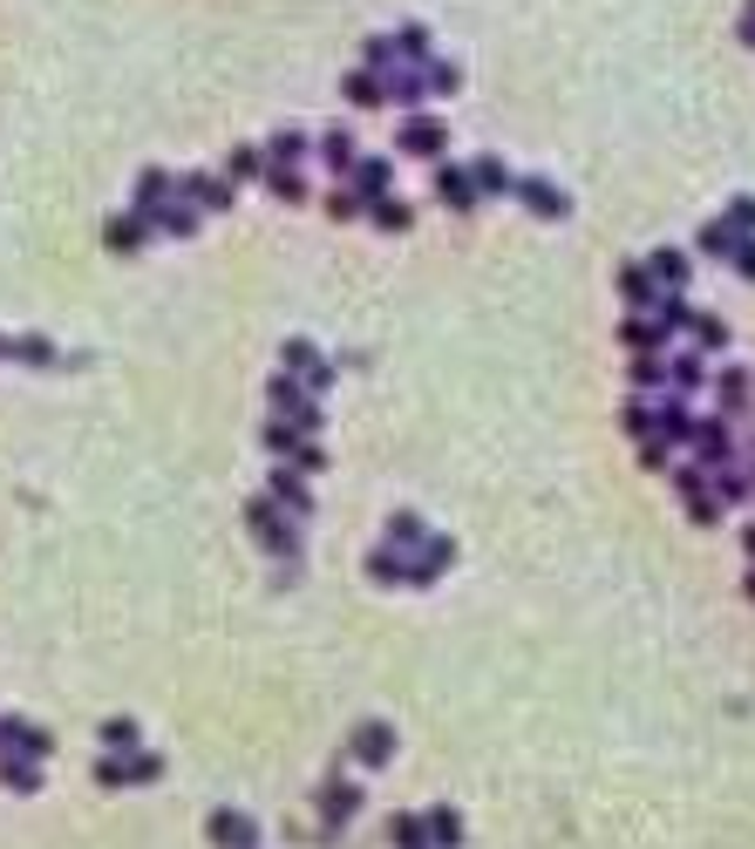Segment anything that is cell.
<instances>
[{
  "instance_id": "4316f807",
  "label": "cell",
  "mask_w": 755,
  "mask_h": 849,
  "mask_svg": "<svg viewBox=\"0 0 755 849\" xmlns=\"http://www.w3.org/2000/svg\"><path fill=\"white\" fill-rule=\"evenodd\" d=\"M742 272H748V279H755V246H742Z\"/></svg>"
},
{
  "instance_id": "8992f818",
  "label": "cell",
  "mask_w": 755,
  "mask_h": 849,
  "mask_svg": "<svg viewBox=\"0 0 755 849\" xmlns=\"http://www.w3.org/2000/svg\"><path fill=\"white\" fill-rule=\"evenodd\" d=\"M341 96H347L354 109H381V102H388V96H381V75H375V68H347V75H341Z\"/></svg>"
},
{
  "instance_id": "5b68a950",
  "label": "cell",
  "mask_w": 755,
  "mask_h": 849,
  "mask_svg": "<svg viewBox=\"0 0 755 849\" xmlns=\"http://www.w3.org/2000/svg\"><path fill=\"white\" fill-rule=\"evenodd\" d=\"M510 191H518L538 218H565V191H559V184H544V177H518Z\"/></svg>"
},
{
  "instance_id": "6da1fadb",
  "label": "cell",
  "mask_w": 755,
  "mask_h": 849,
  "mask_svg": "<svg viewBox=\"0 0 755 849\" xmlns=\"http://www.w3.org/2000/svg\"><path fill=\"white\" fill-rule=\"evenodd\" d=\"M450 130H443V116H429V109H409L402 116V130H395V150L402 156H443Z\"/></svg>"
},
{
  "instance_id": "7a4b0ae2",
  "label": "cell",
  "mask_w": 755,
  "mask_h": 849,
  "mask_svg": "<svg viewBox=\"0 0 755 849\" xmlns=\"http://www.w3.org/2000/svg\"><path fill=\"white\" fill-rule=\"evenodd\" d=\"M381 96H388L395 109H416V102L429 96V83H422V68H409V62H395V68L381 75Z\"/></svg>"
},
{
  "instance_id": "e0dca14e",
  "label": "cell",
  "mask_w": 755,
  "mask_h": 849,
  "mask_svg": "<svg viewBox=\"0 0 755 849\" xmlns=\"http://www.w3.org/2000/svg\"><path fill=\"white\" fill-rule=\"evenodd\" d=\"M266 171V150L259 143H238L231 156H225V177H259Z\"/></svg>"
},
{
  "instance_id": "d6986e66",
  "label": "cell",
  "mask_w": 755,
  "mask_h": 849,
  "mask_svg": "<svg viewBox=\"0 0 755 849\" xmlns=\"http://www.w3.org/2000/svg\"><path fill=\"white\" fill-rule=\"evenodd\" d=\"M619 293H626L633 306H647V300H654V279H647V265H626V272H619Z\"/></svg>"
},
{
  "instance_id": "5bb4252c",
  "label": "cell",
  "mask_w": 755,
  "mask_h": 849,
  "mask_svg": "<svg viewBox=\"0 0 755 849\" xmlns=\"http://www.w3.org/2000/svg\"><path fill=\"white\" fill-rule=\"evenodd\" d=\"M266 191L287 197V205H300V197H306V177H300L293 164H266Z\"/></svg>"
},
{
  "instance_id": "ffe728a7",
  "label": "cell",
  "mask_w": 755,
  "mask_h": 849,
  "mask_svg": "<svg viewBox=\"0 0 755 849\" xmlns=\"http://www.w3.org/2000/svg\"><path fill=\"white\" fill-rule=\"evenodd\" d=\"M654 272L667 279V286H681V279H688V259H681V252H660V259H654Z\"/></svg>"
},
{
  "instance_id": "ac0fdd59",
  "label": "cell",
  "mask_w": 755,
  "mask_h": 849,
  "mask_svg": "<svg viewBox=\"0 0 755 849\" xmlns=\"http://www.w3.org/2000/svg\"><path fill=\"white\" fill-rule=\"evenodd\" d=\"M368 218H375L381 231H409V205H402V197H375Z\"/></svg>"
},
{
  "instance_id": "2e32d148",
  "label": "cell",
  "mask_w": 755,
  "mask_h": 849,
  "mask_svg": "<svg viewBox=\"0 0 755 849\" xmlns=\"http://www.w3.org/2000/svg\"><path fill=\"white\" fill-rule=\"evenodd\" d=\"M143 231H150V218H143V211H130V218H116V225H109V246H116V252H137V246H143Z\"/></svg>"
},
{
  "instance_id": "7c38bea8",
  "label": "cell",
  "mask_w": 755,
  "mask_h": 849,
  "mask_svg": "<svg viewBox=\"0 0 755 849\" xmlns=\"http://www.w3.org/2000/svg\"><path fill=\"white\" fill-rule=\"evenodd\" d=\"M470 184H476V197H497V191H510V184H518V177H510L504 171V156H476V164H470Z\"/></svg>"
},
{
  "instance_id": "4fadbf2b",
  "label": "cell",
  "mask_w": 755,
  "mask_h": 849,
  "mask_svg": "<svg viewBox=\"0 0 755 849\" xmlns=\"http://www.w3.org/2000/svg\"><path fill=\"white\" fill-rule=\"evenodd\" d=\"M171 191H177V184H171L164 171H157V164H150V171L137 177V211L150 218V211H157V205H164V197H171Z\"/></svg>"
},
{
  "instance_id": "d4e9b609",
  "label": "cell",
  "mask_w": 755,
  "mask_h": 849,
  "mask_svg": "<svg viewBox=\"0 0 755 849\" xmlns=\"http://www.w3.org/2000/svg\"><path fill=\"white\" fill-rule=\"evenodd\" d=\"M626 340H633V347H660V327H647V319H633V327H626Z\"/></svg>"
},
{
  "instance_id": "9c48e42d",
  "label": "cell",
  "mask_w": 755,
  "mask_h": 849,
  "mask_svg": "<svg viewBox=\"0 0 755 849\" xmlns=\"http://www.w3.org/2000/svg\"><path fill=\"white\" fill-rule=\"evenodd\" d=\"M395 48H402V62H409V68H422V62L435 55V34H429L422 21H402V28H395Z\"/></svg>"
},
{
  "instance_id": "3957f363",
  "label": "cell",
  "mask_w": 755,
  "mask_h": 849,
  "mask_svg": "<svg viewBox=\"0 0 755 849\" xmlns=\"http://www.w3.org/2000/svg\"><path fill=\"white\" fill-rule=\"evenodd\" d=\"M177 191H184V205H197V211H225L231 205V177H177Z\"/></svg>"
},
{
  "instance_id": "7402d4cb",
  "label": "cell",
  "mask_w": 755,
  "mask_h": 849,
  "mask_svg": "<svg viewBox=\"0 0 755 849\" xmlns=\"http://www.w3.org/2000/svg\"><path fill=\"white\" fill-rule=\"evenodd\" d=\"M729 225H735V231H755V197H735V205H729Z\"/></svg>"
},
{
  "instance_id": "277c9868",
  "label": "cell",
  "mask_w": 755,
  "mask_h": 849,
  "mask_svg": "<svg viewBox=\"0 0 755 849\" xmlns=\"http://www.w3.org/2000/svg\"><path fill=\"white\" fill-rule=\"evenodd\" d=\"M354 197L362 205H375V197H388V184H395V164H381V156H354Z\"/></svg>"
},
{
  "instance_id": "83f0119b",
  "label": "cell",
  "mask_w": 755,
  "mask_h": 849,
  "mask_svg": "<svg viewBox=\"0 0 755 849\" xmlns=\"http://www.w3.org/2000/svg\"><path fill=\"white\" fill-rule=\"evenodd\" d=\"M748 551H755V531H748Z\"/></svg>"
},
{
  "instance_id": "484cf974",
  "label": "cell",
  "mask_w": 755,
  "mask_h": 849,
  "mask_svg": "<svg viewBox=\"0 0 755 849\" xmlns=\"http://www.w3.org/2000/svg\"><path fill=\"white\" fill-rule=\"evenodd\" d=\"M735 34H742V42L755 48V0H748V8H742V21H735Z\"/></svg>"
},
{
  "instance_id": "52a82bcc",
  "label": "cell",
  "mask_w": 755,
  "mask_h": 849,
  "mask_svg": "<svg viewBox=\"0 0 755 849\" xmlns=\"http://www.w3.org/2000/svg\"><path fill=\"white\" fill-rule=\"evenodd\" d=\"M435 191H443V205H456V211H470V205H476V184H470V171H463V164H435Z\"/></svg>"
},
{
  "instance_id": "30bf717a",
  "label": "cell",
  "mask_w": 755,
  "mask_h": 849,
  "mask_svg": "<svg viewBox=\"0 0 755 849\" xmlns=\"http://www.w3.org/2000/svg\"><path fill=\"white\" fill-rule=\"evenodd\" d=\"M313 150H321V164H327V171H354V137H347L341 123L313 137Z\"/></svg>"
},
{
  "instance_id": "603a6c76",
  "label": "cell",
  "mask_w": 755,
  "mask_h": 849,
  "mask_svg": "<svg viewBox=\"0 0 755 849\" xmlns=\"http://www.w3.org/2000/svg\"><path fill=\"white\" fill-rule=\"evenodd\" d=\"M694 340H701V347H722L729 334H722V319H694Z\"/></svg>"
},
{
  "instance_id": "44dd1931",
  "label": "cell",
  "mask_w": 755,
  "mask_h": 849,
  "mask_svg": "<svg viewBox=\"0 0 755 849\" xmlns=\"http://www.w3.org/2000/svg\"><path fill=\"white\" fill-rule=\"evenodd\" d=\"M701 252H735V231L729 225H708L701 231Z\"/></svg>"
},
{
  "instance_id": "ba28073f",
  "label": "cell",
  "mask_w": 755,
  "mask_h": 849,
  "mask_svg": "<svg viewBox=\"0 0 755 849\" xmlns=\"http://www.w3.org/2000/svg\"><path fill=\"white\" fill-rule=\"evenodd\" d=\"M259 150H266V164H300V156L313 150V137H306V130H272Z\"/></svg>"
},
{
  "instance_id": "cb8c5ba5",
  "label": "cell",
  "mask_w": 755,
  "mask_h": 849,
  "mask_svg": "<svg viewBox=\"0 0 755 849\" xmlns=\"http://www.w3.org/2000/svg\"><path fill=\"white\" fill-rule=\"evenodd\" d=\"M327 211H334V218H354V211H362V197H354V191H334Z\"/></svg>"
},
{
  "instance_id": "f1b7e54d",
  "label": "cell",
  "mask_w": 755,
  "mask_h": 849,
  "mask_svg": "<svg viewBox=\"0 0 755 849\" xmlns=\"http://www.w3.org/2000/svg\"><path fill=\"white\" fill-rule=\"evenodd\" d=\"M0 353H8V340H0Z\"/></svg>"
},
{
  "instance_id": "9a60e30c",
  "label": "cell",
  "mask_w": 755,
  "mask_h": 849,
  "mask_svg": "<svg viewBox=\"0 0 755 849\" xmlns=\"http://www.w3.org/2000/svg\"><path fill=\"white\" fill-rule=\"evenodd\" d=\"M395 62H402V48H395V34H368V42H362V68H375V75H388Z\"/></svg>"
},
{
  "instance_id": "8fae6325",
  "label": "cell",
  "mask_w": 755,
  "mask_h": 849,
  "mask_svg": "<svg viewBox=\"0 0 755 849\" xmlns=\"http://www.w3.org/2000/svg\"><path fill=\"white\" fill-rule=\"evenodd\" d=\"M422 83H429V96H456V89H463V68H456L450 55H429V62H422Z\"/></svg>"
}]
</instances>
